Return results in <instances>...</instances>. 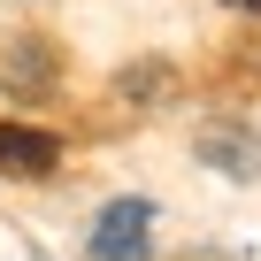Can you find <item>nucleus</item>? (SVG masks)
<instances>
[{"label": "nucleus", "mask_w": 261, "mask_h": 261, "mask_svg": "<svg viewBox=\"0 0 261 261\" xmlns=\"http://www.w3.org/2000/svg\"><path fill=\"white\" fill-rule=\"evenodd\" d=\"M146 246H154V207H146V200L100 207V223H92V261H146Z\"/></svg>", "instance_id": "nucleus-1"}, {"label": "nucleus", "mask_w": 261, "mask_h": 261, "mask_svg": "<svg viewBox=\"0 0 261 261\" xmlns=\"http://www.w3.org/2000/svg\"><path fill=\"white\" fill-rule=\"evenodd\" d=\"M62 169V139L31 123H0V177H54Z\"/></svg>", "instance_id": "nucleus-2"}, {"label": "nucleus", "mask_w": 261, "mask_h": 261, "mask_svg": "<svg viewBox=\"0 0 261 261\" xmlns=\"http://www.w3.org/2000/svg\"><path fill=\"white\" fill-rule=\"evenodd\" d=\"M200 154H207V162H223L230 177H253V169H261V146L246 139V130H223V123H207V130H200Z\"/></svg>", "instance_id": "nucleus-3"}, {"label": "nucleus", "mask_w": 261, "mask_h": 261, "mask_svg": "<svg viewBox=\"0 0 261 261\" xmlns=\"http://www.w3.org/2000/svg\"><path fill=\"white\" fill-rule=\"evenodd\" d=\"M230 8H246V16H261V0H230Z\"/></svg>", "instance_id": "nucleus-4"}]
</instances>
